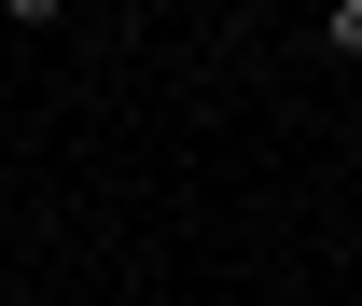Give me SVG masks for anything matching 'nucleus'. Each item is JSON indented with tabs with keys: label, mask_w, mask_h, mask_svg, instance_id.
Masks as SVG:
<instances>
[{
	"label": "nucleus",
	"mask_w": 362,
	"mask_h": 306,
	"mask_svg": "<svg viewBox=\"0 0 362 306\" xmlns=\"http://www.w3.org/2000/svg\"><path fill=\"white\" fill-rule=\"evenodd\" d=\"M320 42H334V56H362V0H334V14H320Z\"/></svg>",
	"instance_id": "obj_1"
}]
</instances>
